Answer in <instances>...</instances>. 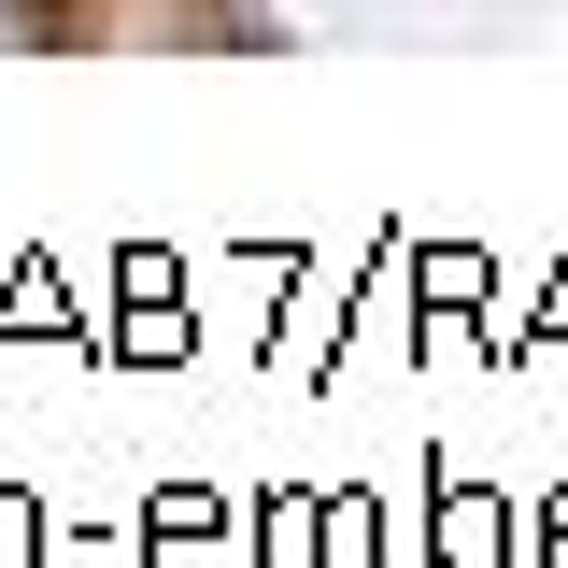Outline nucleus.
I'll return each mask as SVG.
<instances>
[]
</instances>
